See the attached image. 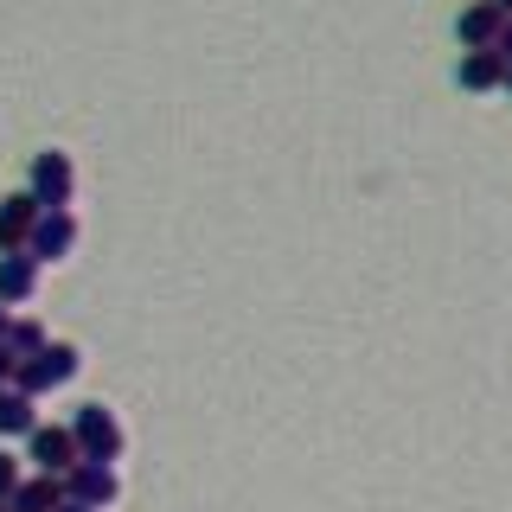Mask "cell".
I'll use <instances>...</instances> for the list:
<instances>
[{
    "mask_svg": "<svg viewBox=\"0 0 512 512\" xmlns=\"http://www.w3.org/2000/svg\"><path fill=\"white\" fill-rule=\"evenodd\" d=\"M77 372H84V352L77 346H58V340H45L32 359L13 365V384H20L26 397H45V391H58V384H71Z\"/></svg>",
    "mask_w": 512,
    "mask_h": 512,
    "instance_id": "obj_1",
    "label": "cell"
},
{
    "mask_svg": "<svg viewBox=\"0 0 512 512\" xmlns=\"http://www.w3.org/2000/svg\"><path fill=\"white\" fill-rule=\"evenodd\" d=\"M71 436H77V448H84L90 461H122V442H128L109 404H84L71 416Z\"/></svg>",
    "mask_w": 512,
    "mask_h": 512,
    "instance_id": "obj_2",
    "label": "cell"
},
{
    "mask_svg": "<svg viewBox=\"0 0 512 512\" xmlns=\"http://www.w3.org/2000/svg\"><path fill=\"white\" fill-rule=\"evenodd\" d=\"M26 250L39 256V263H64V256L77 250V218H71V205H39Z\"/></svg>",
    "mask_w": 512,
    "mask_h": 512,
    "instance_id": "obj_3",
    "label": "cell"
},
{
    "mask_svg": "<svg viewBox=\"0 0 512 512\" xmlns=\"http://www.w3.org/2000/svg\"><path fill=\"white\" fill-rule=\"evenodd\" d=\"M26 192L39 205H71V192H77V167H71V154H58V148H45V154H32V180Z\"/></svg>",
    "mask_w": 512,
    "mask_h": 512,
    "instance_id": "obj_4",
    "label": "cell"
},
{
    "mask_svg": "<svg viewBox=\"0 0 512 512\" xmlns=\"http://www.w3.org/2000/svg\"><path fill=\"white\" fill-rule=\"evenodd\" d=\"M116 493H122V480H116V461H77L71 474H64V500H84V506H116Z\"/></svg>",
    "mask_w": 512,
    "mask_h": 512,
    "instance_id": "obj_5",
    "label": "cell"
},
{
    "mask_svg": "<svg viewBox=\"0 0 512 512\" xmlns=\"http://www.w3.org/2000/svg\"><path fill=\"white\" fill-rule=\"evenodd\" d=\"M26 455L39 461L45 474H71L77 461H84V448H77V436H71V423H39L26 436Z\"/></svg>",
    "mask_w": 512,
    "mask_h": 512,
    "instance_id": "obj_6",
    "label": "cell"
},
{
    "mask_svg": "<svg viewBox=\"0 0 512 512\" xmlns=\"http://www.w3.org/2000/svg\"><path fill=\"white\" fill-rule=\"evenodd\" d=\"M455 77H461V90H500L506 84V58H500V45H468L455 64Z\"/></svg>",
    "mask_w": 512,
    "mask_h": 512,
    "instance_id": "obj_7",
    "label": "cell"
},
{
    "mask_svg": "<svg viewBox=\"0 0 512 512\" xmlns=\"http://www.w3.org/2000/svg\"><path fill=\"white\" fill-rule=\"evenodd\" d=\"M32 288H39V256L32 250H0V301H32Z\"/></svg>",
    "mask_w": 512,
    "mask_h": 512,
    "instance_id": "obj_8",
    "label": "cell"
},
{
    "mask_svg": "<svg viewBox=\"0 0 512 512\" xmlns=\"http://www.w3.org/2000/svg\"><path fill=\"white\" fill-rule=\"evenodd\" d=\"M32 218H39V199H32V192H13V199H0V250H26Z\"/></svg>",
    "mask_w": 512,
    "mask_h": 512,
    "instance_id": "obj_9",
    "label": "cell"
},
{
    "mask_svg": "<svg viewBox=\"0 0 512 512\" xmlns=\"http://www.w3.org/2000/svg\"><path fill=\"white\" fill-rule=\"evenodd\" d=\"M500 26H506L500 0H474V7H461L455 39H461V45H493V39H500Z\"/></svg>",
    "mask_w": 512,
    "mask_h": 512,
    "instance_id": "obj_10",
    "label": "cell"
},
{
    "mask_svg": "<svg viewBox=\"0 0 512 512\" xmlns=\"http://www.w3.org/2000/svg\"><path fill=\"white\" fill-rule=\"evenodd\" d=\"M58 500H64V474H45V468H39L32 480L20 474V487H13L7 506H13V512H58Z\"/></svg>",
    "mask_w": 512,
    "mask_h": 512,
    "instance_id": "obj_11",
    "label": "cell"
},
{
    "mask_svg": "<svg viewBox=\"0 0 512 512\" xmlns=\"http://www.w3.org/2000/svg\"><path fill=\"white\" fill-rule=\"evenodd\" d=\"M39 397H26L20 384H0V436H32L39 429Z\"/></svg>",
    "mask_w": 512,
    "mask_h": 512,
    "instance_id": "obj_12",
    "label": "cell"
},
{
    "mask_svg": "<svg viewBox=\"0 0 512 512\" xmlns=\"http://www.w3.org/2000/svg\"><path fill=\"white\" fill-rule=\"evenodd\" d=\"M7 346L20 352V359H32V352L45 346V327H39V320H13V327H7Z\"/></svg>",
    "mask_w": 512,
    "mask_h": 512,
    "instance_id": "obj_13",
    "label": "cell"
},
{
    "mask_svg": "<svg viewBox=\"0 0 512 512\" xmlns=\"http://www.w3.org/2000/svg\"><path fill=\"white\" fill-rule=\"evenodd\" d=\"M13 487H20V461L0 448V500H13Z\"/></svg>",
    "mask_w": 512,
    "mask_h": 512,
    "instance_id": "obj_14",
    "label": "cell"
},
{
    "mask_svg": "<svg viewBox=\"0 0 512 512\" xmlns=\"http://www.w3.org/2000/svg\"><path fill=\"white\" fill-rule=\"evenodd\" d=\"M13 365H20V352H13L7 340H0V384H13Z\"/></svg>",
    "mask_w": 512,
    "mask_h": 512,
    "instance_id": "obj_15",
    "label": "cell"
},
{
    "mask_svg": "<svg viewBox=\"0 0 512 512\" xmlns=\"http://www.w3.org/2000/svg\"><path fill=\"white\" fill-rule=\"evenodd\" d=\"M493 45H500V58L512 64V13H506V26H500V39H493Z\"/></svg>",
    "mask_w": 512,
    "mask_h": 512,
    "instance_id": "obj_16",
    "label": "cell"
},
{
    "mask_svg": "<svg viewBox=\"0 0 512 512\" xmlns=\"http://www.w3.org/2000/svg\"><path fill=\"white\" fill-rule=\"evenodd\" d=\"M7 327H13V314H7V301H0V340H7Z\"/></svg>",
    "mask_w": 512,
    "mask_h": 512,
    "instance_id": "obj_17",
    "label": "cell"
},
{
    "mask_svg": "<svg viewBox=\"0 0 512 512\" xmlns=\"http://www.w3.org/2000/svg\"><path fill=\"white\" fill-rule=\"evenodd\" d=\"M500 90H512V64H506V84H500Z\"/></svg>",
    "mask_w": 512,
    "mask_h": 512,
    "instance_id": "obj_18",
    "label": "cell"
},
{
    "mask_svg": "<svg viewBox=\"0 0 512 512\" xmlns=\"http://www.w3.org/2000/svg\"><path fill=\"white\" fill-rule=\"evenodd\" d=\"M500 13H512V0H500Z\"/></svg>",
    "mask_w": 512,
    "mask_h": 512,
    "instance_id": "obj_19",
    "label": "cell"
},
{
    "mask_svg": "<svg viewBox=\"0 0 512 512\" xmlns=\"http://www.w3.org/2000/svg\"><path fill=\"white\" fill-rule=\"evenodd\" d=\"M0 512H13V506H7V500H0Z\"/></svg>",
    "mask_w": 512,
    "mask_h": 512,
    "instance_id": "obj_20",
    "label": "cell"
}]
</instances>
